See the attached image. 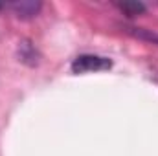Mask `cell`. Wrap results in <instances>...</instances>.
Masks as SVG:
<instances>
[{
	"label": "cell",
	"mask_w": 158,
	"mask_h": 156,
	"mask_svg": "<svg viewBox=\"0 0 158 156\" xmlns=\"http://www.w3.org/2000/svg\"><path fill=\"white\" fill-rule=\"evenodd\" d=\"M118 7L123 13H127L129 17H136V15H142L145 11V6L140 2H123V4H118Z\"/></svg>",
	"instance_id": "277c9868"
},
{
	"label": "cell",
	"mask_w": 158,
	"mask_h": 156,
	"mask_svg": "<svg viewBox=\"0 0 158 156\" xmlns=\"http://www.w3.org/2000/svg\"><path fill=\"white\" fill-rule=\"evenodd\" d=\"M19 57H20V61L22 63H30L28 59H31V66L33 64H37V50L30 44V42H22L20 44V50H19Z\"/></svg>",
	"instance_id": "3957f363"
},
{
	"label": "cell",
	"mask_w": 158,
	"mask_h": 156,
	"mask_svg": "<svg viewBox=\"0 0 158 156\" xmlns=\"http://www.w3.org/2000/svg\"><path fill=\"white\" fill-rule=\"evenodd\" d=\"M129 31H131L132 35L140 37V39H147V40H151V42H155V44H158V33H151V31L140 30V28H129Z\"/></svg>",
	"instance_id": "5b68a950"
},
{
	"label": "cell",
	"mask_w": 158,
	"mask_h": 156,
	"mask_svg": "<svg viewBox=\"0 0 158 156\" xmlns=\"http://www.w3.org/2000/svg\"><path fill=\"white\" fill-rule=\"evenodd\" d=\"M0 9H4V4H0Z\"/></svg>",
	"instance_id": "8992f818"
},
{
	"label": "cell",
	"mask_w": 158,
	"mask_h": 156,
	"mask_svg": "<svg viewBox=\"0 0 158 156\" xmlns=\"http://www.w3.org/2000/svg\"><path fill=\"white\" fill-rule=\"evenodd\" d=\"M112 68V61L109 57H101V55H92V53H83L77 55L72 64L70 70L74 74H86V72H105Z\"/></svg>",
	"instance_id": "6da1fadb"
},
{
	"label": "cell",
	"mask_w": 158,
	"mask_h": 156,
	"mask_svg": "<svg viewBox=\"0 0 158 156\" xmlns=\"http://www.w3.org/2000/svg\"><path fill=\"white\" fill-rule=\"evenodd\" d=\"M9 9H13V13L19 18H33L39 15V11L42 9V2H35V0H20V2H13L7 6Z\"/></svg>",
	"instance_id": "7a4b0ae2"
}]
</instances>
